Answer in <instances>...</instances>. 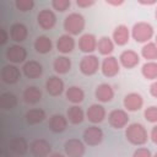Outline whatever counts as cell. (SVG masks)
<instances>
[{
  "mask_svg": "<svg viewBox=\"0 0 157 157\" xmlns=\"http://www.w3.org/2000/svg\"><path fill=\"white\" fill-rule=\"evenodd\" d=\"M125 137L131 145L142 146L148 141L150 135L142 124L131 123V124H128V126L125 128Z\"/></svg>",
  "mask_w": 157,
  "mask_h": 157,
  "instance_id": "6da1fadb",
  "label": "cell"
},
{
  "mask_svg": "<svg viewBox=\"0 0 157 157\" xmlns=\"http://www.w3.org/2000/svg\"><path fill=\"white\" fill-rule=\"evenodd\" d=\"M85 26H86L85 17L80 12H70L69 15H66L63 22V27L65 32L72 37L81 34L85 29Z\"/></svg>",
  "mask_w": 157,
  "mask_h": 157,
  "instance_id": "7a4b0ae2",
  "label": "cell"
},
{
  "mask_svg": "<svg viewBox=\"0 0 157 157\" xmlns=\"http://www.w3.org/2000/svg\"><path fill=\"white\" fill-rule=\"evenodd\" d=\"M153 34H155L153 27L148 22L140 21V22L135 23L131 28V37L137 43H144L145 44V43L151 42Z\"/></svg>",
  "mask_w": 157,
  "mask_h": 157,
  "instance_id": "3957f363",
  "label": "cell"
},
{
  "mask_svg": "<svg viewBox=\"0 0 157 157\" xmlns=\"http://www.w3.org/2000/svg\"><path fill=\"white\" fill-rule=\"evenodd\" d=\"M78 69H80L81 74H83L86 76H92L98 71V69H101V61L97 55L87 54L81 58Z\"/></svg>",
  "mask_w": 157,
  "mask_h": 157,
  "instance_id": "277c9868",
  "label": "cell"
},
{
  "mask_svg": "<svg viewBox=\"0 0 157 157\" xmlns=\"http://www.w3.org/2000/svg\"><path fill=\"white\" fill-rule=\"evenodd\" d=\"M5 58L10 64H25L27 59V50L21 44H12L5 50Z\"/></svg>",
  "mask_w": 157,
  "mask_h": 157,
  "instance_id": "5b68a950",
  "label": "cell"
},
{
  "mask_svg": "<svg viewBox=\"0 0 157 157\" xmlns=\"http://www.w3.org/2000/svg\"><path fill=\"white\" fill-rule=\"evenodd\" d=\"M104 137L103 130L98 125H91L85 129L82 134V141L88 146H98Z\"/></svg>",
  "mask_w": 157,
  "mask_h": 157,
  "instance_id": "8992f818",
  "label": "cell"
},
{
  "mask_svg": "<svg viewBox=\"0 0 157 157\" xmlns=\"http://www.w3.org/2000/svg\"><path fill=\"white\" fill-rule=\"evenodd\" d=\"M108 123L117 130L126 128L129 123V114L125 109H113L108 113Z\"/></svg>",
  "mask_w": 157,
  "mask_h": 157,
  "instance_id": "52a82bcc",
  "label": "cell"
},
{
  "mask_svg": "<svg viewBox=\"0 0 157 157\" xmlns=\"http://www.w3.org/2000/svg\"><path fill=\"white\" fill-rule=\"evenodd\" d=\"M85 142L81 141L80 139L71 137L65 141L64 144V152L67 157H83L86 147Z\"/></svg>",
  "mask_w": 157,
  "mask_h": 157,
  "instance_id": "ba28073f",
  "label": "cell"
},
{
  "mask_svg": "<svg viewBox=\"0 0 157 157\" xmlns=\"http://www.w3.org/2000/svg\"><path fill=\"white\" fill-rule=\"evenodd\" d=\"M22 71L15 64H6L2 66L0 72V78L6 85H15L21 78Z\"/></svg>",
  "mask_w": 157,
  "mask_h": 157,
  "instance_id": "9c48e42d",
  "label": "cell"
},
{
  "mask_svg": "<svg viewBox=\"0 0 157 157\" xmlns=\"http://www.w3.org/2000/svg\"><path fill=\"white\" fill-rule=\"evenodd\" d=\"M37 23L44 31H50L56 23V15L50 9H42L37 15Z\"/></svg>",
  "mask_w": 157,
  "mask_h": 157,
  "instance_id": "30bf717a",
  "label": "cell"
},
{
  "mask_svg": "<svg viewBox=\"0 0 157 157\" xmlns=\"http://www.w3.org/2000/svg\"><path fill=\"white\" fill-rule=\"evenodd\" d=\"M29 151L33 157H48L52 153V145L45 139H34L29 144Z\"/></svg>",
  "mask_w": 157,
  "mask_h": 157,
  "instance_id": "8fae6325",
  "label": "cell"
},
{
  "mask_svg": "<svg viewBox=\"0 0 157 157\" xmlns=\"http://www.w3.org/2000/svg\"><path fill=\"white\" fill-rule=\"evenodd\" d=\"M101 71L103 74V76L105 77H114L119 74L120 71V63L119 60L113 56V55H109V56H105L102 63H101Z\"/></svg>",
  "mask_w": 157,
  "mask_h": 157,
  "instance_id": "7c38bea8",
  "label": "cell"
},
{
  "mask_svg": "<svg viewBox=\"0 0 157 157\" xmlns=\"http://www.w3.org/2000/svg\"><path fill=\"white\" fill-rule=\"evenodd\" d=\"M97 44H98V39L92 33H83L78 38V43H77L78 49L86 55L92 54L94 50H97Z\"/></svg>",
  "mask_w": 157,
  "mask_h": 157,
  "instance_id": "4fadbf2b",
  "label": "cell"
},
{
  "mask_svg": "<svg viewBox=\"0 0 157 157\" xmlns=\"http://www.w3.org/2000/svg\"><path fill=\"white\" fill-rule=\"evenodd\" d=\"M123 105L126 112H137L144 105V98L137 92H130L125 94L123 99Z\"/></svg>",
  "mask_w": 157,
  "mask_h": 157,
  "instance_id": "5bb4252c",
  "label": "cell"
},
{
  "mask_svg": "<svg viewBox=\"0 0 157 157\" xmlns=\"http://www.w3.org/2000/svg\"><path fill=\"white\" fill-rule=\"evenodd\" d=\"M107 117V112L105 108L99 104V103H93L88 107V109L86 110V118L88 119V121H91L92 124H99L102 123Z\"/></svg>",
  "mask_w": 157,
  "mask_h": 157,
  "instance_id": "9a60e30c",
  "label": "cell"
},
{
  "mask_svg": "<svg viewBox=\"0 0 157 157\" xmlns=\"http://www.w3.org/2000/svg\"><path fill=\"white\" fill-rule=\"evenodd\" d=\"M9 148L13 155L22 157L28 152L29 145L23 136H13L9 141Z\"/></svg>",
  "mask_w": 157,
  "mask_h": 157,
  "instance_id": "2e32d148",
  "label": "cell"
},
{
  "mask_svg": "<svg viewBox=\"0 0 157 157\" xmlns=\"http://www.w3.org/2000/svg\"><path fill=\"white\" fill-rule=\"evenodd\" d=\"M9 34H10L11 40H13L16 44H20V43H22V42H25L27 39L28 28L22 22H15V23L11 25Z\"/></svg>",
  "mask_w": 157,
  "mask_h": 157,
  "instance_id": "e0dca14e",
  "label": "cell"
},
{
  "mask_svg": "<svg viewBox=\"0 0 157 157\" xmlns=\"http://www.w3.org/2000/svg\"><path fill=\"white\" fill-rule=\"evenodd\" d=\"M130 37H131V31L125 25H118L112 33V39L114 44L119 47L128 44L130 40Z\"/></svg>",
  "mask_w": 157,
  "mask_h": 157,
  "instance_id": "ac0fdd59",
  "label": "cell"
},
{
  "mask_svg": "<svg viewBox=\"0 0 157 157\" xmlns=\"http://www.w3.org/2000/svg\"><path fill=\"white\" fill-rule=\"evenodd\" d=\"M118 60L120 63V66H123L125 69H134L140 63V55L135 50L126 49L120 53Z\"/></svg>",
  "mask_w": 157,
  "mask_h": 157,
  "instance_id": "d6986e66",
  "label": "cell"
},
{
  "mask_svg": "<svg viewBox=\"0 0 157 157\" xmlns=\"http://www.w3.org/2000/svg\"><path fill=\"white\" fill-rule=\"evenodd\" d=\"M21 71H22V74L27 78L33 80V78H38V77L42 76V74H43V66L37 60H28V61H26L22 65Z\"/></svg>",
  "mask_w": 157,
  "mask_h": 157,
  "instance_id": "ffe728a7",
  "label": "cell"
},
{
  "mask_svg": "<svg viewBox=\"0 0 157 157\" xmlns=\"http://www.w3.org/2000/svg\"><path fill=\"white\" fill-rule=\"evenodd\" d=\"M94 97L101 103H108L114 98V88L112 85L103 82L99 83L94 90Z\"/></svg>",
  "mask_w": 157,
  "mask_h": 157,
  "instance_id": "44dd1931",
  "label": "cell"
},
{
  "mask_svg": "<svg viewBox=\"0 0 157 157\" xmlns=\"http://www.w3.org/2000/svg\"><path fill=\"white\" fill-rule=\"evenodd\" d=\"M56 49L59 53H61L63 55H66V54H70L74 49H75V45H76V42L72 36L65 33V34H61L58 40H56Z\"/></svg>",
  "mask_w": 157,
  "mask_h": 157,
  "instance_id": "7402d4cb",
  "label": "cell"
},
{
  "mask_svg": "<svg viewBox=\"0 0 157 157\" xmlns=\"http://www.w3.org/2000/svg\"><path fill=\"white\" fill-rule=\"evenodd\" d=\"M45 90L47 92L52 96V97H58L60 96L64 90H65V85L64 81L59 77V76H50L47 81H45Z\"/></svg>",
  "mask_w": 157,
  "mask_h": 157,
  "instance_id": "603a6c76",
  "label": "cell"
},
{
  "mask_svg": "<svg viewBox=\"0 0 157 157\" xmlns=\"http://www.w3.org/2000/svg\"><path fill=\"white\" fill-rule=\"evenodd\" d=\"M67 118L63 114H53L50 118H49V123H48V126H49V130L55 132V134H60L63 131L66 130L67 128Z\"/></svg>",
  "mask_w": 157,
  "mask_h": 157,
  "instance_id": "cb8c5ba5",
  "label": "cell"
},
{
  "mask_svg": "<svg viewBox=\"0 0 157 157\" xmlns=\"http://www.w3.org/2000/svg\"><path fill=\"white\" fill-rule=\"evenodd\" d=\"M42 91L37 86H27L22 92V98L27 104H36L42 101Z\"/></svg>",
  "mask_w": 157,
  "mask_h": 157,
  "instance_id": "d4e9b609",
  "label": "cell"
},
{
  "mask_svg": "<svg viewBox=\"0 0 157 157\" xmlns=\"http://www.w3.org/2000/svg\"><path fill=\"white\" fill-rule=\"evenodd\" d=\"M66 118H67L69 123H71L74 125H78L85 120L86 113L78 104H72L66 112Z\"/></svg>",
  "mask_w": 157,
  "mask_h": 157,
  "instance_id": "484cf974",
  "label": "cell"
},
{
  "mask_svg": "<svg viewBox=\"0 0 157 157\" xmlns=\"http://www.w3.org/2000/svg\"><path fill=\"white\" fill-rule=\"evenodd\" d=\"M53 70L58 75H65L71 70V59L66 55H59L53 61Z\"/></svg>",
  "mask_w": 157,
  "mask_h": 157,
  "instance_id": "4316f807",
  "label": "cell"
},
{
  "mask_svg": "<svg viewBox=\"0 0 157 157\" xmlns=\"http://www.w3.org/2000/svg\"><path fill=\"white\" fill-rule=\"evenodd\" d=\"M65 98L72 104H80L85 99V92L80 86L72 85L65 91Z\"/></svg>",
  "mask_w": 157,
  "mask_h": 157,
  "instance_id": "83f0119b",
  "label": "cell"
},
{
  "mask_svg": "<svg viewBox=\"0 0 157 157\" xmlns=\"http://www.w3.org/2000/svg\"><path fill=\"white\" fill-rule=\"evenodd\" d=\"M47 118V114L43 109L40 108H32L28 109L25 114V120L28 125H37L39 123H42L44 119Z\"/></svg>",
  "mask_w": 157,
  "mask_h": 157,
  "instance_id": "f1b7e54d",
  "label": "cell"
},
{
  "mask_svg": "<svg viewBox=\"0 0 157 157\" xmlns=\"http://www.w3.org/2000/svg\"><path fill=\"white\" fill-rule=\"evenodd\" d=\"M34 50L39 54H48L53 49V42L48 36H38L33 43Z\"/></svg>",
  "mask_w": 157,
  "mask_h": 157,
  "instance_id": "f546056e",
  "label": "cell"
},
{
  "mask_svg": "<svg viewBox=\"0 0 157 157\" xmlns=\"http://www.w3.org/2000/svg\"><path fill=\"white\" fill-rule=\"evenodd\" d=\"M114 42L110 37H107V36H103L98 39V44H97V50L99 54L104 55V56H109L113 50H114Z\"/></svg>",
  "mask_w": 157,
  "mask_h": 157,
  "instance_id": "4dcf8cb0",
  "label": "cell"
},
{
  "mask_svg": "<svg viewBox=\"0 0 157 157\" xmlns=\"http://www.w3.org/2000/svg\"><path fill=\"white\" fill-rule=\"evenodd\" d=\"M17 105V97L12 92H4L0 94V107L4 110H11Z\"/></svg>",
  "mask_w": 157,
  "mask_h": 157,
  "instance_id": "1f68e13d",
  "label": "cell"
},
{
  "mask_svg": "<svg viewBox=\"0 0 157 157\" xmlns=\"http://www.w3.org/2000/svg\"><path fill=\"white\" fill-rule=\"evenodd\" d=\"M141 56L146 59V61H156L157 60V45L155 42L145 43L141 48Z\"/></svg>",
  "mask_w": 157,
  "mask_h": 157,
  "instance_id": "d6a6232c",
  "label": "cell"
},
{
  "mask_svg": "<svg viewBox=\"0 0 157 157\" xmlns=\"http://www.w3.org/2000/svg\"><path fill=\"white\" fill-rule=\"evenodd\" d=\"M141 75L146 80H157V61H146L141 66Z\"/></svg>",
  "mask_w": 157,
  "mask_h": 157,
  "instance_id": "836d02e7",
  "label": "cell"
},
{
  "mask_svg": "<svg viewBox=\"0 0 157 157\" xmlns=\"http://www.w3.org/2000/svg\"><path fill=\"white\" fill-rule=\"evenodd\" d=\"M15 7L20 12H28L34 7L33 0H15Z\"/></svg>",
  "mask_w": 157,
  "mask_h": 157,
  "instance_id": "e575fe53",
  "label": "cell"
},
{
  "mask_svg": "<svg viewBox=\"0 0 157 157\" xmlns=\"http://www.w3.org/2000/svg\"><path fill=\"white\" fill-rule=\"evenodd\" d=\"M144 118L152 124H157V105H150L144 110Z\"/></svg>",
  "mask_w": 157,
  "mask_h": 157,
  "instance_id": "d590c367",
  "label": "cell"
},
{
  "mask_svg": "<svg viewBox=\"0 0 157 157\" xmlns=\"http://www.w3.org/2000/svg\"><path fill=\"white\" fill-rule=\"evenodd\" d=\"M70 6H71L70 0H53L52 1L53 10H55L58 12H65L66 10L70 9Z\"/></svg>",
  "mask_w": 157,
  "mask_h": 157,
  "instance_id": "8d00e7d4",
  "label": "cell"
},
{
  "mask_svg": "<svg viewBox=\"0 0 157 157\" xmlns=\"http://www.w3.org/2000/svg\"><path fill=\"white\" fill-rule=\"evenodd\" d=\"M152 152L147 148V147H137L131 157H152Z\"/></svg>",
  "mask_w": 157,
  "mask_h": 157,
  "instance_id": "74e56055",
  "label": "cell"
},
{
  "mask_svg": "<svg viewBox=\"0 0 157 157\" xmlns=\"http://www.w3.org/2000/svg\"><path fill=\"white\" fill-rule=\"evenodd\" d=\"M96 4L94 0H76V5L81 9H87V7H91Z\"/></svg>",
  "mask_w": 157,
  "mask_h": 157,
  "instance_id": "f35d334b",
  "label": "cell"
},
{
  "mask_svg": "<svg viewBox=\"0 0 157 157\" xmlns=\"http://www.w3.org/2000/svg\"><path fill=\"white\" fill-rule=\"evenodd\" d=\"M150 140L153 142V144H156L157 145V124H155L153 126H152V129H151V131H150Z\"/></svg>",
  "mask_w": 157,
  "mask_h": 157,
  "instance_id": "ab89813d",
  "label": "cell"
},
{
  "mask_svg": "<svg viewBox=\"0 0 157 157\" xmlns=\"http://www.w3.org/2000/svg\"><path fill=\"white\" fill-rule=\"evenodd\" d=\"M150 94L155 98H157V80L152 81V83L150 85Z\"/></svg>",
  "mask_w": 157,
  "mask_h": 157,
  "instance_id": "60d3db41",
  "label": "cell"
},
{
  "mask_svg": "<svg viewBox=\"0 0 157 157\" xmlns=\"http://www.w3.org/2000/svg\"><path fill=\"white\" fill-rule=\"evenodd\" d=\"M105 4L110 6H121L124 4V0H105Z\"/></svg>",
  "mask_w": 157,
  "mask_h": 157,
  "instance_id": "b9f144b4",
  "label": "cell"
},
{
  "mask_svg": "<svg viewBox=\"0 0 157 157\" xmlns=\"http://www.w3.org/2000/svg\"><path fill=\"white\" fill-rule=\"evenodd\" d=\"M0 33H1V40H0V43H1V44H5V43L7 42V38L10 37V34H7L4 28L0 31Z\"/></svg>",
  "mask_w": 157,
  "mask_h": 157,
  "instance_id": "7bdbcfd3",
  "label": "cell"
},
{
  "mask_svg": "<svg viewBox=\"0 0 157 157\" xmlns=\"http://www.w3.org/2000/svg\"><path fill=\"white\" fill-rule=\"evenodd\" d=\"M139 4L140 5H145V6H152V5H156L157 1L156 0H139Z\"/></svg>",
  "mask_w": 157,
  "mask_h": 157,
  "instance_id": "ee69618b",
  "label": "cell"
},
{
  "mask_svg": "<svg viewBox=\"0 0 157 157\" xmlns=\"http://www.w3.org/2000/svg\"><path fill=\"white\" fill-rule=\"evenodd\" d=\"M48 157H65L63 153H60V152H52Z\"/></svg>",
  "mask_w": 157,
  "mask_h": 157,
  "instance_id": "f6af8a7d",
  "label": "cell"
},
{
  "mask_svg": "<svg viewBox=\"0 0 157 157\" xmlns=\"http://www.w3.org/2000/svg\"><path fill=\"white\" fill-rule=\"evenodd\" d=\"M155 17H156V20H157V7H156V10H155Z\"/></svg>",
  "mask_w": 157,
  "mask_h": 157,
  "instance_id": "bcb514c9",
  "label": "cell"
},
{
  "mask_svg": "<svg viewBox=\"0 0 157 157\" xmlns=\"http://www.w3.org/2000/svg\"><path fill=\"white\" fill-rule=\"evenodd\" d=\"M155 43H156V45H157V34H156V37H155Z\"/></svg>",
  "mask_w": 157,
  "mask_h": 157,
  "instance_id": "7dc6e473",
  "label": "cell"
},
{
  "mask_svg": "<svg viewBox=\"0 0 157 157\" xmlns=\"http://www.w3.org/2000/svg\"><path fill=\"white\" fill-rule=\"evenodd\" d=\"M152 157H157V152H156V153H155V155H153Z\"/></svg>",
  "mask_w": 157,
  "mask_h": 157,
  "instance_id": "c3c4849f",
  "label": "cell"
}]
</instances>
